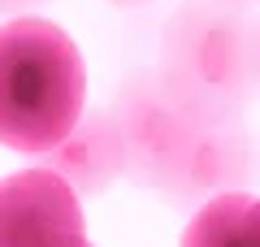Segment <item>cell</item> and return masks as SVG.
<instances>
[{"mask_svg": "<svg viewBox=\"0 0 260 247\" xmlns=\"http://www.w3.org/2000/svg\"><path fill=\"white\" fill-rule=\"evenodd\" d=\"M87 113V65L70 30L39 18L0 22V143L39 156Z\"/></svg>", "mask_w": 260, "mask_h": 247, "instance_id": "obj_1", "label": "cell"}, {"mask_svg": "<svg viewBox=\"0 0 260 247\" xmlns=\"http://www.w3.org/2000/svg\"><path fill=\"white\" fill-rule=\"evenodd\" d=\"M160 82L204 113L256 96V13L247 0H186L160 35Z\"/></svg>", "mask_w": 260, "mask_h": 247, "instance_id": "obj_2", "label": "cell"}, {"mask_svg": "<svg viewBox=\"0 0 260 247\" xmlns=\"http://www.w3.org/2000/svg\"><path fill=\"white\" fill-rule=\"evenodd\" d=\"M204 117H208L204 109H195L182 96L169 91L160 74L130 78L121 87L117 104L109 109L117 156H121V178L148 187V191H160L169 174L178 169V161L186 156Z\"/></svg>", "mask_w": 260, "mask_h": 247, "instance_id": "obj_3", "label": "cell"}, {"mask_svg": "<svg viewBox=\"0 0 260 247\" xmlns=\"http://www.w3.org/2000/svg\"><path fill=\"white\" fill-rule=\"evenodd\" d=\"M0 247H95L83 204L56 174L30 165L0 178Z\"/></svg>", "mask_w": 260, "mask_h": 247, "instance_id": "obj_4", "label": "cell"}, {"mask_svg": "<svg viewBox=\"0 0 260 247\" xmlns=\"http://www.w3.org/2000/svg\"><path fill=\"white\" fill-rule=\"evenodd\" d=\"M256 178V143L251 130L239 121V113H208L195 130L186 156L160 187L169 204H208L225 191H247L243 182Z\"/></svg>", "mask_w": 260, "mask_h": 247, "instance_id": "obj_5", "label": "cell"}, {"mask_svg": "<svg viewBox=\"0 0 260 247\" xmlns=\"http://www.w3.org/2000/svg\"><path fill=\"white\" fill-rule=\"evenodd\" d=\"M39 169L56 174L78 200H91V195L109 191L121 178V156H117L109 113H83L61 143L39 152Z\"/></svg>", "mask_w": 260, "mask_h": 247, "instance_id": "obj_6", "label": "cell"}, {"mask_svg": "<svg viewBox=\"0 0 260 247\" xmlns=\"http://www.w3.org/2000/svg\"><path fill=\"white\" fill-rule=\"evenodd\" d=\"M178 247H260V204L251 191H225L200 204Z\"/></svg>", "mask_w": 260, "mask_h": 247, "instance_id": "obj_7", "label": "cell"}, {"mask_svg": "<svg viewBox=\"0 0 260 247\" xmlns=\"http://www.w3.org/2000/svg\"><path fill=\"white\" fill-rule=\"evenodd\" d=\"M48 5V0H0V22H13V18H30V13Z\"/></svg>", "mask_w": 260, "mask_h": 247, "instance_id": "obj_8", "label": "cell"}, {"mask_svg": "<svg viewBox=\"0 0 260 247\" xmlns=\"http://www.w3.org/2000/svg\"><path fill=\"white\" fill-rule=\"evenodd\" d=\"M109 5H121V9H130V5H148V0H109Z\"/></svg>", "mask_w": 260, "mask_h": 247, "instance_id": "obj_9", "label": "cell"}, {"mask_svg": "<svg viewBox=\"0 0 260 247\" xmlns=\"http://www.w3.org/2000/svg\"><path fill=\"white\" fill-rule=\"evenodd\" d=\"M247 5H251V0H247Z\"/></svg>", "mask_w": 260, "mask_h": 247, "instance_id": "obj_10", "label": "cell"}]
</instances>
